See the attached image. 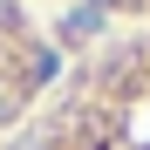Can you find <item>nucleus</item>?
I'll return each mask as SVG.
<instances>
[{
  "label": "nucleus",
  "instance_id": "nucleus-1",
  "mask_svg": "<svg viewBox=\"0 0 150 150\" xmlns=\"http://www.w3.org/2000/svg\"><path fill=\"white\" fill-rule=\"evenodd\" d=\"M0 28H21V7L14 0H0Z\"/></svg>",
  "mask_w": 150,
  "mask_h": 150
},
{
  "label": "nucleus",
  "instance_id": "nucleus-2",
  "mask_svg": "<svg viewBox=\"0 0 150 150\" xmlns=\"http://www.w3.org/2000/svg\"><path fill=\"white\" fill-rule=\"evenodd\" d=\"M14 103H21V96H14L7 82H0V123H7V116H14Z\"/></svg>",
  "mask_w": 150,
  "mask_h": 150
},
{
  "label": "nucleus",
  "instance_id": "nucleus-3",
  "mask_svg": "<svg viewBox=\"0 0 150 150\" xmlns=\"http://www.w3.org/2000/svg\"><path fill=\"white\" fill-rule=\"evenodd\" d=\"M21 150H48V137H28V143H21Z\"/></svg>",
  "mask_w": 150,
  "mask_h": 150
}]
</instances>
